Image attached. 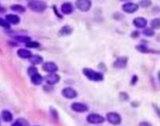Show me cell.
Instances as JSON below:
<instances>
[{
  "instance_id": "obj_1",
  "label": "cell",
  "mask_w": 160,
  "mask_h": 126,
  "mask_svg": "<svg viewBox=\"0 0 160 126\" xmlns=\"http://www.w3.org/2000/svg\"><path fill=\"white\" fill-rule=\"evenodd\" d=\"M27 6L31 11L38 13H41L47 10V4L42 0H31L28 2Z\"/></svg>"
},
{
  "instance_id": "obj_2",
  "label": "cell",
  "mask_w": 160,
  "mask_h": 126,
  "mask_svg": "<svg viewBox=\"0 0 160 126\" xmlns=\"http://www.w3.org/2000/svg\"><path fill=\"white\" fill-rule=\"evenodd\" d=\"M83 75L91 81H95V82H100L104 79V76L101 73L96 72L93 69L90 68H84L82 70Z\"/></svg>"
},
{
  "instance_id": "obj_3",
  "label": "cell",
  "mask_w": 160,
  "mask_h": 126,
  "mask_svg": "<svg viewBox=\"0 0 160 126\" xmlns=\"http://www.w3.org/2000/svg\"><path fill=\"white\" fill-rule=\"evenodd\" d=\"M75 7L82 12H87L92 8V1L91 0H76Z\"/></svg>"
},
{
  "instance_id": "obj_4",
  "label": "cell",
  "mask_w": 160,
  "mask_h": 126,
  "mask_svg": "<svg viewBox=\"0 0 160 126\" xmlns=\"http://www.w3.org/2000/svg\"><path fill=\"white\" fill-rule=\"evenodd\" d=\"M106 119L110 123H112L113 125H118L122 121L121 116L116 112H109L108 114L106 115Z\"/></svg>"
},
{
  "instance_id": "obj_5",
  "label": "cell",
  "mask_w": 160,
  "mask_h": 126,
  "mask_svg": "<svg viewBox=\"0 0 160 126\" xmlns=\"http://www.w3.org/2000/svg\"><path fill=\"white\" fill-rule=\"evenodd\" d=\"M60 81V75H57L56 73H52V74H49L48 75H46L45 77V82L47 85L49 86H52L56 85Z\"/></svg>"
},
{
  "instance_id": "obj_6",
  "label": "cell",
  "mask_w": 160,
  "mask_h": 126,
  "mask_svg": "<svg viewBox=\"0 0 160 126\" xmlns=\"http://www.w3.org/2000/svg\"><path fill=\"white\" fill-rule=\"evenodd\" d=\"M122 10L127 13H134L139 10V5L133 2H127L122 6Z\"/></svg>"
},
{
  "instance_id": "obj_7",
  "label": "cell",
  "mask_w": 160,
  "mask_h": 126,
  "mask_svg": "<svg viewBox=\"0 0 160 126\" xmlns=\"http://www.w3.org/2000/svg\"><path fill=\"white\" fill-rule=\"evenodd\" d=\"M42 70L49 74H52V73H56L58 71V67L55 62L48 61V62H45L42 65Z\"/></svg>"
},
{
  "instance_id": "obj_8",
  "label": "cell",
  "mask_w": 160,
  "mask_h": 126,
  "mask_svg": "<svg viewBox=\"0 0 160 126\" xmlns=\"http://www.w3.org/2000/svg\"><path fill=\"white\" fill-rule=\"evenodd\" d=\"M105 119L98 114H90L87 116V121L91 124H100L103 123Z\"/></svg>"
},
{
  "instance_id": "obj_9",
  "label": "cell",
  "mask_w": 160,
  "mask_h": 126,
  "mask_svg": "<svg viewBox=\"0 0 160 126\" xmlns=\"http://www.w3.org/2000/svg\"><path fill=\"white\" fill-rule=\"evenodd\" d=\"M62 95L67 98V99H74L77 97L78 93L77 91L73 89V88H70V87H68V88H65L63 89L62 90Z\"/></svg>"
},
{
  "instance_id": "obj_10",
  "label": "cell",
  "mask_w": 160,
  "mask_h": 126,
  "mask_svg": "<svg viewBox=\"0 0 160 126\" xmlns=\"http://www.w3.org/2000/svg\"><path fill=\"white\" fill-rule=\"evenodd\" d=\"M127 61H128V58L127 56H120L118 57L114 63H113V67L114 68H117V69H123V68H126L127 65Z\"/></svg>"
},
{
  "instance_id": "obj_11",
  "label": "cell",
  "mask_w": 160,
  "mask_h": 126,
  "mask_svg": "<svg viewBox=\"0 0 160 126\" xmlns=\"http://www.w3.org/2000/svg\"><path fill=\"white\" fill-rule=\"evenodd\" d=\"M71 109L77 113H83L88 110V106L82 103H73L71 104Z\"/></svg>"
},
{
  "instance_id": "obj_12",
  "label": "cell",
  "mask_w": 160,
  "mask_h": 126,
  "mask_svg": "<svg viewBox=\"0 0 160 126\" xmlns=\"http://www.w3.org/2000/svg\"><path fill=\"white\" fill-rule=\"evenodd\" d=\"M60 10H61V12L63 14H66V15H69L73 12L74 11V6L70 3V2H65L61 5L60 7Z\"/></svg>"
},
{
  "instance_id": "obj_13",
  "label": "cell",
  "mask_w": 160,
  "mask_h": 126,
  "mask_svg": "<svg viewBox=\"0 0 160 126\" xmlns=\"http://www.w3.org/2000/svg\"><path fill=\"white\" fill-rule=\"evenodd\" d=\"M133 25L137 28H145L147 27V20L143 17H136L133 20Z\"/></svg>"
},
{
  "instance_id": "obj_14",
  "label": "cell",
  "mask_w": 160,
  "mask_h": 126,
  "mask_svg": "<svg viewBox=\"0 0 160 126\" xmlns=\"http://www.w3.org/2000/svg\"><path fill=\"white\" fill-rule=\"evenodd\" d=\"M6 20L10 25H14V26L19 25L21 22V18L17 14H7Z\"/></svg>"
},
{
  "instance_id": "obj_15",
  "label": "cell",
  "mask_w": 160,
  "mask_h": 126,
  "mask_svg": "<svg viewBox=\"0 0 160 126\" xmlns=\"http://www.w3.org/2000/svg\"><path fill=\"white\" fill-rule=\"evenodd\" d=\"M29 62L31 63L32 65H39L43 62V57L39 55H32L29 57Z\"/></svg>"
},
{
  "instance_id": "obj_16",
  "label": "cell",
  "mask_w": 160,
  "mask_h": 126,
  "mask_svg": "<svg viewBox=\"0 0 160 126\" xmlns=\"http://www.w3.org/2000/svg\"><path fill=\"white\" fill-rule=\"evenodd\" d=\"M17 55H18V56L21 57V58H29V57L32 56V54H31V52H30L29 50L24 49V48L19 49V50L17 51Z\"/></svg>"
},
{
  "instance_id": "obj_17",
  "label": "cell",
  "mask_w": 160,
  "mask_h": 126,
  "mask_svg": "<svg viewBox=\"0 0 160 126\" xmlns=\"http://www.w3.org/2000/svg\"><path fill=\"white\" fill-rule=\"evenodd\" d=\"M72 27L70 26H64L58 32L59 36H69L72 33Z\"/></svg>"
},
{
  "instance_id": "obj_18",
  "label": "cell",
  "mask_w": 160,
  "mask_h": 126,
  "mask_svg": "<svg viewBox=\"0 0 160 126\" xmlns=\"http://www.w3.org/2000/svg\"><path fill=\"white\" fill-rule=\"evenodd\" d=\"M42 81H43V77L38 73L31 76V82L36 86H39L42 83Z\"/></svg>"
},
{
  "instance_id": "obj_19",
  "label": "cell",
  "mask_w": 160,
  "mask_h": 126,
  "mask_svg": "<svg viewBox=\"0 0 160 126\" xmlns=\"http://www.w3.org/2000/svg\"><path fill=\"white\" fill-rule=\"evenodd\" d=\"M11 10L17 12V13H24L25 12L26 9L23 6V5H20V4H15V5H11Z\"/></svg>"
},
{
  "instance_id": "obj_20",
  "label": "cell",
  "mask_w": 160,
  "mask_h": 126,
  "mask_svg": "<svg viewBox=\"0 0 160 126\" xmlns=\"http://www.w3.org/2000/svg\"><path fill=\"white\" fill-rule=\"evenodd\" d=\"M1 118L4 121L6 122H10L12 120V114L9 111V110H3L1 113Z\"/></svg>"
},
{
  "instance_id": "obj_21",
  "label": "cell",
  "mask_w": 160,
  "mask_h": 126,
  "mask_svg": "<svg viewBox=\"0 0 160 126\" xmlns=\"http://www.w3.org/2000/svg\"><path fill=\"white\" fill-rule=\"evenodd\" d=\"M14 40L20 41V42H24V43H27L28 41H31V38L28 36H15Z\"/></svg>"
},
{
  "instance_id": "obj_22",
  "label": "cell",
  "mask_w": 160,
  "mask_h": 126,
  "mask_svg": "<svg viewBox=\"0 0 160 126\" xmlns=\"http://www.w3.org/2000/svg\"><path fill=\"white\" fill-rule=\"evenodd\" d=\"M151 27L153 29L160 28V18H154L151 21Z\"/></svg>"
},
{
  "instance_id": "obj_23",
  "label": "cell",
  "mask_w": 160,
  "mask_h": 126,
  "mask_svg": "<svg viewBox=\"0 0 160 126\" xmlns=\"http://www.w3.org/2000/svg\"><path fill=\"white\" fill-rule=\"evenodd\" d=\"M136 49H137V50H139L140 53H155L154 51L148 49V48H147L145 45H143V44H140V45L136 46Z\"/></svg>"
},
{
  "instance_id": "obj_24",
  "label": "cell",
  "mask_w": 160,
  "mask_h": 126,
  "mask_svg": "<svg viewBox=\"0 0 160 126\" xmlns=\"http://www.w3.org/2000/svg\"><path fill=\"white\" fill-rule=\"evenodd\" d=\"M143 35L146 37H153L154 35V30L152 27H145L143 29Z\"/></svg>"
},
{
  "instance_id": "obj_25",
  "label": "cell",
  "mask_w": 160,
  "mask_h": 126,
  "mask_svg": "<svg viewBox=\"0 0 160 126\" xmlns=\"http://www.w3.org/2000/svg\"><path fill=\"white\" fill-rule=\"evenodd\" d=\"M138 5L140 7H142V8H148L152 5V1L151 0H140Z\"/></svg>"
},
{
  "instance_id": "obj_26",
  "label": "cell",
  "mask_w": 160,
  "mask_h": 126,
  "mask_svg": "<svg viewBox=\"0 0 160 126\" xmlns=\"http://www.w3.org/2000/svg\"><path fill=\"white\" fill-rule=\"evenodd\" d=\"M0 27H2L6 29H11V25L7 22L6 19H3L0 17Z\"/></svg>"
},
{
  "instance_id": "obj_27",
  "label": "cell",
  "mask_w": 160,
  "mask_h": 126,
  "mask_svg": "<svg viewBox=\"0 0 160 126\" xmlns=\"http://www.w3.org/2000/svg\"><path fill=\"white\" fill-rule=\"evenodd\" d=\"M25 46L27 48H38L40 46V44L37 41H28L27 43H25Z\"/></svg>"
},
{
  "instance_id": "obj_28",
  "label": "cell",
  "mask_w": 160,
  "mask_h": 126,
  "mask_svg": "<svg viewBox=\"0 0 160 126\" xmlns=\"http://www.w3.org/2000/svg\"><path fill=\"white\" fill-rule=\"evenodd\" d=\"M38 69L36 68V67H34V66H31V67H29L28 69H27V74H28V75L31 77L32 75H36V74H38Z\"/></svg>"
},
{
  "instance_id": "obj_29",
  "label": "cell",
  "mask_w": 160,
  "mask_h": 126,
  "mask_svg": "<svg viewBox=\"0 0 160 126\" xmlns=\"http://www.w3.org/2000/svg\"><path fill=\"white\" fill-rule=\"evenodd\" d=\"M120 99L122 101H127L128 100V94L127 92H121L120 93Z\"/></svg>"
},
{
  "instance_id": "obj_30",
  "label": "cell",
  "mask_w": 160,
  "mask_h": 126,
  "mask_svg": "<svg viewBox=\"0 0 160 126\" xmlns=\"http://www.w3.org/2000/svg\"><path fill=\"white\" fill-rule=\"evenodd\" d=\"M11 126H24V124L21 122V120H20V119H18V120H16L15 122H13Z\"/></svg>"
},
{
  "instance_id": "obj_31",
  "label": "cell",
  "mask_w": 160,
  "mask_h": 126,
  "mask_svg": "<svg viewBox=\"0 0 160 126\" xmlns=\"http://www.w3.org/2000/svg\"><path fill=\"white\" fill-rule=\"evenodd\" d=\"M137 81H138V76L137 75H134L133 78H132V80H131V85H135Z\"/></svg>"
},
{
  "instance_id": "obj_32",
  "label": "cell",
  "mask_w": 160,
  "mask_h": 126,
  "mask_svg": "<svg viewBox=\"0 0 160 126\" xmlns=\"http://www.w3.org/2000/svg\"><path fill=\"white\" fill-rule=\"evenodd\" d=\"M139 126H152V125L149 122H147V121H142V122H140L139 124Z\"/></svg>"
},
{
  "instance_id": "obj_33",
  "label": "cell",
  "mask_w": 160,
  "mask_h": 126,
  "mask_svg": "<svg viewBox=\"0 0 160 126\" xmlns=\"http://www.w3.org/2000/svg\"><path fill=\"white\" fill-rule=\"evenodd\" d=\"M153 107H154V109H155V111H156L157 115H158V116L160 117V108H159V107H157V106H156L155 104L153 105Z\"/></svg>"
},
{
  "instance_id": "obj_34",
  "label": "cell",
  "mask_w": 160,
  "mask_h": 126,
  "mask_svg": "<svg viewBox=\"0 0 160 126\" xmlns=\"http://www.w3.org/2000/svg\"><path fill=\"white\" fill-rule=\"evenodd\" d=\"M4 12H6V9L3 6L0 5V13H4Z\"/></svg>"
},
{
  "instance_id": "obj_35",
  "label": "cell",
  "mask_w": 160,
  "mask_h": 126,
  "mask_svg": "<svg viewBox=\"0 0 160 126\" xmlns=\"http://www.w3.org/2000/svg\"><path fill=\"white\" fill-rule=\"evenodd\" d=\"M139 35H140V33H139L138 31H136V32H134L131 36H132L133 38H137V36H139Z\"/></svg>"
},
{
  "instance_id": "obj_36",
  "label": "cell",
  "mask_w": 160,
  "mask_h": 126,
  "mask_svg": "<svg viewBox=\"0 0 160 126\" xmlns=\"http://www.w3.org/2000/svg\"><path fill=\"white\" fill-rule=\"evenodd\" d=\"M119 1H123V2H129V1H132V0H119Z\"/></svg>"
},
{
  "instance_id": "obj_37",
  "label": "cell",
  "mask_w": 160,
  "mask_h": 126,
  "mask_svg": "<svg viewBox=\"0 0 160 126\" xmlns=\"http://www.w3.org/2000/svg\"><path fill=\"white\" fill-rule=\"evenodd\" d=\"M158 79H159V81H160V71L158 72Z\"/></svg>"
},
{
  "instance_id": "obj_38",
  "label": "cell",
  "mask_w": 160,
  "mask_h": 126,
  "mask_svg": "<svg viewBox=\"0 0 160 126\" xmlns=\"http://www.w3.org/2000/svg\"><path fill=\"white\" fill-rule=\"evenodd\" d=\"M28 1H31V0H28Z\"/></svg>"
}]
</instances>
